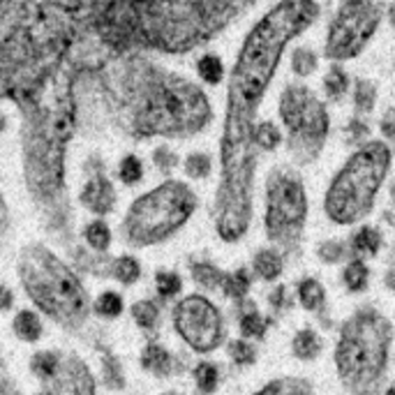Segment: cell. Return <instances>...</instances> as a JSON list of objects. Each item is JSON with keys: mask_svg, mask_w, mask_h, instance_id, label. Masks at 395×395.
Segmentation results:
<instances>
[{"mask_svg": "<svg viewBox=\"0 0 395 395\" xmlns=\"http://www.w3.org/2000/svg\"><path fill=\"white\" fill-rule=\"evenodd\" d=\"M153 157H155V164H157L162 171H171L174 166H176V162H178V157L174 155V150L164 148V146H162V148H157Z\"/></svg>", "mask_w": 395, "mask_h": 395, "instance_id": "41", "label": "cell"}, {"mask_svg": "<svg viewBox=\"0 0 395 395\" xmlns=\"http://www.w3.org/2000/svg\"><path fill=\"white\" fill-rule=\"evenodd\" d=\"M229 356L236 360L238 365H250V363H255V358H257V351L255 347H252L250 342L245 340H233L229 344Z\"/></svg>", "mask_w": 395, "mask_h": 395, "instance_id": "35", "label": "cell"}, {"mask_svg": "<svg viewBox=\"0 0 395 395\" xmlns=\"http://www.w3.org/2000/svg\"><path fill=\"white\" fill-rule=\"evenodd\" d=\"M257 395H312L310 384L303 379H293V377H284V379L271 382Z\"/></svg>", "mask_w": 395, "mask_h": 395, "instance_id": "15", "label": "cell"}, {"mask_svg": "<svg viewBox=\"0 0 395 395\" xmlns=\"http://www.w3.org/2000/svg\"><path fill=\"white\" fill-rule=\"evenodd\" d=\"M32 370L44 377V379H51V377L61 370V358H58V354H51V351H42V354H35L32 356Z\"/></svg>", "mask_w": 395, "mask_h": 395, "instance_id": "25", "label": "cell"}, {"mask_svg": "<svg viewBox=\"0 0 395 395\" xmlns=\"http://www.w3.org/2000/svg\"><path fill=\"white\" fill-rule=\"evenodd\" d=\"M280 119L289 132V150L300 164H308L319 155L326 134H329V114L308 86L293 83L280 95Z\"/></svg>", "mask_w": 395, "mask_h": 395, "instance_id": "7", "label": "cell"}, {"mask_svg": "<svg viewBox=\"0 0 395 395\" xmlns=\"http://www.w3.org/2000/svg\"><path fill=\"white\" fill-rule=\"evenodd\" d=\"M192 275H195L197 284H201V287H206V289H215L217 284L224 282V275L217 271L213 264H204V262L192 266Z\"/></svg>", "mask_w": 395, "mask_h": 395, "instance_id": "24", "label": "cell"}, {"mask_svg": "<svg viewBox=\"0 0 395 395\" xmlns=\"http://www.w3.org/2000/svg\"><path fill=\"white\" fill-rule=\"evenodd\" d=\"M349 74L342 70L340 65H333L329 74L324 77V90L326 95H329V99H333V102H340V99L347 95L349 90Z\"/></svg>", "mask_w": 395, "mask_h": 395, "instance_id": "14", "label": "cell"}, {"mask_svg": "<svg viewBox=\"0 0 395 395\" xmlns=\"http://www.w3.org/2000/svg\"><path fill=\"white\" fill-rule=\"evenodd\" d=\"M319 351H322V340H319V335L315 331H300L296 338H293V354L303 360L315 358Z\"/></svg>", "mask_w": 395, "mask_h": 395, "instance_id": "17", "label": "cell"}, {"mask_svg": "<svg viewBox=\"0 0 395 395\" xmlns=\"http://www.w3.org/2000/svg\"><path fill=\"white\" fill-rule=\"evenodd\" d=\"M379 245H382V236L372 226H363L354 236V241H351V248H354L356 255H377Z\"/></svg>", "mask_w": 395, "mask_h": 395, "instance_id": "19", "label": "cell"}, {"mask_svg": "<svg viewBox=\"0 0 395 395\" xmlns=\"http://www.w3.org/2000/svg\"><path fill=\"white\" fill-rule=\"evenodd\" d=\"M199 70H201V77L208 79L211 83H215L217 79L222 77V65L217 61L215 56H206L204 61L199 63Z\"/></svg>", "mask_w": 395, "mask_h": 395, "instance_id": "38", "label": "cell"}, {"mask_svg": "<svg viewBox=\"0 0 395 395\" xmlns=\"http://www.w3.org/2000/svg\"><path fill=\"white\" fill-rule=\"evenodd\" d=\"M391 150L382 141H372L358 148L342 171L331 183L326 195V213L333 222L351 224L370 213L377 190L389 174Z\"/></svg>", "mask_w": 395, "mask_h": 395, "instance_id": "5", "label": "cell"}, {"mask_svg": "<svg viewBox=\"0 0 395 395\" xmlns=\"http://www.w3.org/2000/svg\"><path fill=\"white\" fill-rule=\"evenodd\" d=\"M3 395H16V393H14V389H12V384L7 382V379L3 382Z\"/></svg>", "mask_w": 395, "mask_h": 395, "instance_id": "46", "label": "cell"}, {"mask_svg": "<svg viewBox=\"0 0 395 395\" xmlns=\"http://www.w3.org/2000/svg\"><path fill=\"white\" fill-rule=\"evenodd\" d=\"M382 130H384V134H386L389 139H395V109H391V111L384 116Z\"/></svg>", "mask_w": 395, "mask_h": 395, "instance_id": "42", "label": "cell"}, {"mask_svg": "<svg viewBox=\"0 0 395 395\" xmlns=\"http://www.w3.org/2000/svg\"><path fill=\"white\" fill-rule=\"evenodd\" d=\"M298 298L300 303H303L308 310H315V312H319V310L324 308V289L322 284H319L317 280H303L298 287Z\"/></svg>", "mask_w": 395, "mask_h": 395, "instance_id": "21", "label": "cell"}, {"mask_svg": "<svg viewBox=\"0 0 395 395\" xmlns=\"http://www.w3.org/2000/svg\"><path fill=\"white\" fill-rule=\"evenodd\" d=\"M14 331L19 333L26 342H32L42 335V324H40L37 315H32L30 310H23V312H19L14 319Z\"/></svg>", "mask_w": 395, "mask_h": 395, "instance_id": "20", "label": "cell"}, {"mask_svg": "<svg viewBox=\"0 0 395 395\" xmlns=\"http://www.w3.org/2000/svg\"><path fill=\"white\" fill-rule=\"evenodd\" d=\"M86 241L92 250L104 252L109 248V241H111V233H109V226L104 222H92L86 226Z\"/></svg>", "mask_w": 395, "mask_h": 395, "instance_id": "30", "label": "cell"}, {"mask_svg": "<svg viewBox=\"0 0 395 395\" xmlns=\"http://www.w3.org/2000/svg\"><path fill=\"white\" fill-rule=\"evenodd\" d=\"M389 23L395 28V3L389 5Z\"/></svg>", "mask_w": 395, "mask_h": 395, "instance_id": "45", "label": "cell"}, {"mask_svg": "<svg viewBox=\"0 0 395 395\" xmlns=\"http://www.w3.org/2000/svg\"><path fill=\"white\" fill-rule=\"evenodd\" d=\"M141 365L150 370V372L164 377L171 372V356L164 347H159V344L153 342V344H148L144 349V354H141Z\"/></svg>", "mask_w": 395, "mask_h": 395, "instance_id": "13", "label": "cell"}, {"mask_svg": "<svg viewBox=\"0 0 395 395\" xmlns=\"http://www.w3.org/2000/svg\"><path fill=\"white\" fill-rule=\"evenodd\" d=\"M197 206V197L178 181L162 183L153 192L137 199L125 217V236L134 245H153L171 236L188 222Z\"/></svg>", "mask_w": 395, "mask_h": 395, "instance_id": "6", "label": "cell"}, {"mask_svg": "<svg viewBox=\"0 0 395 395\" xmlns=\"http://www.w3.org/2000/svg\"><path fill=\"white\" fill-rule=\"evenodd\" d=\"M291 67H293V72L298 74V77H308V74H312L315 72V67H317V54L312 51V49H296L291 56Z\"/></svg>", "mask_w": 395, "mask_h": 395, "instance_id": "28", "label": "cell"}, {"mask_svg": "<svg viewBox=\"0 0 395 395\" xmlns=\"http://www.w3.org/2000/svg\"><path fill=\"white\" fill-rule=\"evenodd\" d=\"M21 280L30 298L49 317L65 326H79L88 315L86 291L63 262L42 245H32L21 255Z\"/></svg>", "mask_w": 395, "mask_h": 395, "instance_id": "3", "label": "cell"}, {"mask_svg": "<svg viewBox=\"0 0 395 395\" xmlns=\"http://www.w3.org/2000/svg\"><path fill=\"white\" fill-rule=\"evenodd\" d=\"M42 395H95V384L77 356L63 360L61 370L47 379Z\"/></svg>", "mask_w": 395, "mask_h": 395, "instance_id": "11", "label": "cell"}, {"mask_svg": "<svg viewBox=\"0 0 395 395\" xmlns=\"http://www.w3.org/2000/svg\"><path fill=\"white\" fill-rule=\"evenodd\" d=\"M195 379L201 393H213L217 389V367L213 363H199L195 370Z\"/></svg>", "mask_w": 395, "mask_h": 395, "instance_id": "32", "label": "cell"}, {"mask_svg": "<svg viewBox=\"0 0 395 395\" xmlns=\"http://www.w3.org/2000/svg\"><path fill=\"white\" fill-rule=\"evenodd\" d=\"M391 199H393V206H395V183H393V188H391Z\"/></svg>", "mask_w": 395, "mask_h": 395, "instance_id": "48", "label": "cell"}, {"mask_svg": "<svg viewBox=\"0 0 395 395\" xmlns=\"http://www.w3.org/2000/svg\"><path fill=\"white\" fill-rule=\"evenodd\" d=\"M176 329L195 351H213L222 342V317L204 296H188L176 308Z\"/></svg>", "mask_w": 395, "mask_h": 395, "instance_id": "10", "label": "cell"}, {"mask_svg": "<svg viewBox=\"0 0 395 395\" xmlns=\"http://www.w3.org/2000/svg\"><path fill=\"white\" fill-rule=\"evenodd\" d=\"M130 90V125L139 137H190L211 121L204 92L176 74L148 70Z\"/></svg>", "mask_w": 395, "mask_h": 395, "instance_id": "2", "label": "cell"}, {"mask_svg": "<svg viewBox=\"0 0 395 395\" xmlns=\"http://www.w3.org/2000/svg\"><path fill=\"white\" fill-rule=\"evenodd\" d=\"M280 139H282V134H280V130H277L273 123L257 125V132H255L257 148L273 150V148H277V144H280Z\"/></svg>", "mask_w": 395, "mask_h": 395, "instance_id": "31", "label": "cell"}, {"mask_svg": "<svg viewBox=\"0 0 395 395\" xmlns=\"http://www.w3.org/2000/svg\"><path fill=\"white\" fill-rule=\"evenodd\" d=\"M386 395H395V389H391L389 393H386Z\"/></svg>", "mask_w": 395, "mask_h": 395, "instance_id": "49", "label": "cell"}, {"mask_svg": "<svg viewBox=\"0 0 395 395\" xmlns=\"http://www.w3.org/2000/svg\"><path fill=\"white\" fill-rule=\"evenodd\" d=\"M377 102V88L372 81L367 79H358L354 83V107L358 114H367L372 111V107Z\"/></svg>", "mask_w": 395, "mask_h": 395, "instance_id": "18", "label": "cell"}, {"mask_svg": "<svg viewBox=\"0 0 395 395\" xmlns=\"http://www.w3.org/2000/svg\"><path fill=\"white\" fill-rule=\"evenodd\" d=\"M157 291L162 298H171L176 293L181 291V277L176 273H169V271H162L157 273Z\"/></svg>", "mask_w": 395, "mask_h": 395, "instance_id": "36", "label": "cell"}, {"mask_svg": "<svg viewBox=\"0 0 395 395\" xmlns=\"http://www.w3.org/2000/svg\"><path fill=\"white\" fill-rule=\"evenodd\" d=\"M10 305H12V293L7 291V289H3V308L7 310V308H10Z\"/></svg>", "mask_w": 395, "mask_h": 395, "instance_id": "44", "label": "cell"}, {"mask_svg": "<svg viewBox=\"0 0 395 395\" xmlns=\"http://www.w3.org/2000/svg\"><path fill=\"white\" fill-rule=\"evenodd\" d=\"M157 305L155 303H150V300H141V303H137L132 308V317H134V322H137L141 329H146V331H153L155 326H157Z\"/></svg>", "mask_w": 395, "mask_h": 395, "instance_id": "26", "label": "cell"}, {"mask_svg": "<svg viewBox=\"0 0 395 395\" xmlns=\"http://www.w3.org/2000/svg\"><path fill=\"white\" fill-rule=\"evenodd\" d=\"M141 176H144V166L134 155L125 157L121 162V181L128 183V185H134L141 181Z\"/></svg>", "mask_w": 395, "mask_h": 395, "instance_id": "37", "label": "cell"}, {"mask_svg": "<svg viewBox=\"0 0 395 395\" xmlns=\"http://www.w3.org/2000/svg\"><path fill=\"white\" fill-rule=\"evenodd\" d=\"M185 174L190 178H204V176L211 174V157L204 153H192L185 159Z\"/></svg>", "mask_w": 395, "mask_h": 395, "instance_id": "34", "label": "cell"}, {"mask_svg": "<svg viewBox=\"0 0 395 395\" xmlns=\"http://www.w3.org/2000/svg\"><path fill=\"white\" fill-rule=\"evenodd\" d=\"M266 326H268L266 319L259 317L255 305L248 303V310L241 315V333L245 335V338H262L266 333Z\"/></svg>", "mask_w": 395, "mask_h": 395, "instance_id": "22", "label": "cell"}, {"mask_svg": "<svg viewBox=\"0 0 395 395\" xmlns=\"http://www.w3.org/2000/svg\"><path fill=\"white\" fill-rule=\"evenodd\" d=\"M344 282H347L349 291H363L367 284V266L363 262H349L344 268Z\"/></svg>", "mask_w": 395, "mask_h": 395, "instance_id": "27", "label": "cell"}, {"mask_svg": "<svg viewBox=\"0 0 395 395\" xmlns=\"http://www.w3.org/2000/svg\"><path fill=\"white\" fill-rule=\"evenodd\" d=\"M81 201L90 208V211H95L99 215L109 213L116 204V195H114L111 183H109L104 176H95V178L88 181V185L83 188Z\"/></svg>", "mask_w": 395, "mask_h": 395, "instance_id": "12", "label": "cell"}, {"mask_svg": "<svg viewBox=\"0 0 395 395\" xmlns=\"http://www.w3.org/2000/svg\"><path fill=\"white\" fill-rule=\"evenodd\" d=\"M382 21V5L372 0H342L326 40L331 61H349L365 49Z\"/></svg>", "mask_w": 395, "mask_h": 395, "instance_id": "9", "label": "cell"}, {"mask_svg": "<svg viewBox=\"0 0 395 395\" xmlns=\"http://www.w3.org/2000/svg\"><path fill=\"white\" fill-rule=\"evenodd\" d=\"M104 377H107L109 389H121V386H123L121 367H119V363H116V358H111V356L104 358Z\"/></svg>", "mask_w": 395, "mask_h": 395, "instance_id": "39", "label": "cell"}, {"mask_svg": "<svg viewBox=\"0 0 395 395\" xmlns=\"http://www.w3.org/2000/svg\"><path fill=\"white\" fill-rule=\"evenodd\" d=\"M95 310L102 317H119L123 312V298L116 291H107L97 298Z\"/></svg>", "mask_w": 395, "mask_h": 395, "instance_id": "33", "label": "cell"}, {"mask_svg": "<svg viewBox=\"0 0 395 395\" xmlns=\"http://www.w3.org/2000/svg\"><path fill=\"white\" fill-rule=\"evenodd\" d=\"M114 275L119 277L123 284H132L139 280L141 275V268H139V262L134 257H121L116 259L114 264Z\"/></svg>", "mask_w": 395, "mask_h": 395, "instance_id": "29", "label": "cell"}, {"mask_svg": "<svg viewBox=\"0 0 395 395\" xmlns=\"http://www.w3.org/2000/svg\"><path fill=\"white\" fill-rule=\"evenodd\" d=\"M308 215L303 183L287 166L273 169L268 176V236L291 250L300 238Z\"/></svg>", "mask_w": 395, "mask_h": 395, "instance_id": "8", "label": "cell"}, {"mask_svg": "<svg viewBox=\"0 0 395 395\" xmlns=\"http://www.w3.org/2000/svg\"><path fill=\"white\" fill-rule=\"evenodd\" d=\"M255 271L264 280H275L282 273V257L275 250H264L255 257Z\"/></svg>", "mask_w": 395, "mask_h": 395, "instance_id": "16", "label": "cell"}, {"mask_svg": "<svg viewBox=\"0 0 395 395\" xmlns=\"http://www.w3.org/2000/svg\"><path fill=\"white\" fill-rule=\"evenodd\" d=\"M342 255H344V248H342L340 241H326V243H322V248H319V257L329 264L342 259Z\"/></svg>", "mask_w": 395, "mask_h": 395, "instance_id": "40", "label": "cell"}, {"mask_svg": "<svg viewBox=\"0 0 395 395\" xmlns=\"http://www.w3.org/2000/svg\"><path fill=\"white\" fill-rule=\"evenodd\" d=\"M271 305L273 308H284V287H277L271 293Z\"/></svg>", "mask_w": 395, "mask_h": 395, "instance_id": "43", "label": "cell"}, {"mask_svg": "<svg viewBox=\"0 0 395 395\" xmlns=\"http://www.w3.org/2000/svg\"><path fill=\"white\" fill-rule=\"evenodd\" d=\"M386 282H391V287L395 289V262H393V268H391V273L386 275Z\"/></svg>", "mask_w": 395, "mask_h": 395, "instance_id": "47", "label": "cell"}, {"mask_svg": "<svg viewBox=\"0 0 395 395\" xmlns=\"http://www.w3.org/2000/svg\"><path fill=\"white\" fill-rule=\"evenodd\" d=\"M222 289H224V293L229 298L241 300L248 293V289H250V275H248V271H243V268H241V271H233L231 275H224Z\"/></svg>", "mask_w": 395, "mask_h": 395, "instance_id": "23", "label": "cell"}, {"mask_svg": "<svg viewBox=\"0 0 395 395\" xmlns=\"http://www.w3.org/2000/svg\"><path fill=\"white\" fill-rule=\"evenodd\" d=\"M391 344V326L377 310H358L344 324L338 344V370L344 384L358 395H370L379 384Z\"/></svg>", "mask_w": 395, "mask_h": 395, "instance_id": "4", "label": "cell"}, {"mask_svg": "<svg viewBox=\"0 0 395 395\" xmlns=\"http://www.w3.org/2000/svg\"><path fill=\"white\" fill-rule=\"evenodd\" d=\"M315 0H280L250 30L229 81L222 137V183L217 195V233L238 241L252 215V178L257 164V109L280 65L282 51L317 19Z\"/></svg>", "mask_w": 395, "mask_h": 395, "instance_id": "1", "label": "cell"}]
</instances>
